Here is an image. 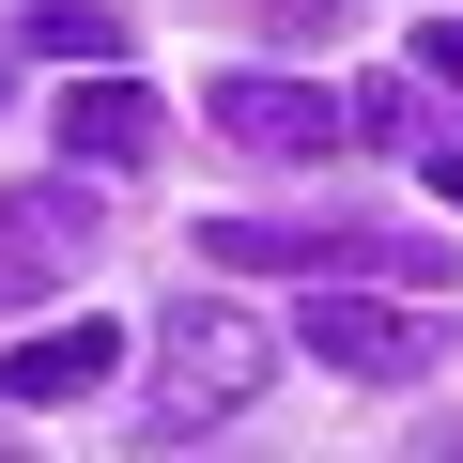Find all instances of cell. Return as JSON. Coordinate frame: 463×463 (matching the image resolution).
<instances>
[{
  "label": "cell",
  "instance_id": "obj_5",
  "mask_svg": "<svg viewBox=\"0 0 463 463\" xmlns=\"http://www.w3.org/2000/svg\"><path fill=\"white\" fill-rule=\"evenodd\" d=\"M124 371V325L109 309H78V325H32V340H0V402L16 417H47V402H93Z\"/></svg>",
  "mask_w": 463,
  "mask_h": 463
},
{
  "label": "cell",
  "instance_id": "obj_6",
  "mask_svg": "<svg viewBox=\"0 0 463 463\" xmlns=\"http://www.w3.org/2000/svg\"><path fill=\"white\" fill-rule=\"evenodd\" d=\"M47 124H62V170H93V185H109V170H155V139H170V124H155V93H139V78H109V62H93L78 93H47Z\"/></svg>",
  "mask_w": 463,
  "mask_h": 463
},
{
  "label": "cell",
  "instance_id": "obj_2",
  "mask_svg": "<svg viewBox=\"0 0 463 463\" xmlns=\"http://www.w3.org/2000/svg\"><path fill=\"white\" fill-rule=\"evenodd\" d=\"M216 263H263V279H417L432 248H386V232H340V216H201Z\"/></svg>",
  "mask_w": 463,
  "mask_h": 463
},
{
  "label": "cell",
  "instance_id": "obj_8",
  "mask_svg": "<svg viewBox=\"0 0 463 463\" xmlns=\"http://www.w3.org/2000/svg\"><path fill=\"white\" fill-rule=\"evenodd\" d=\"M340 139H371V155H417V93H402V78H355V93H340Z\"/></svg>",
  "mask_w": 463,
  "mask_h": 463
},
{
  "label": "cell",
  "instance_id": "obj_4",
  "mask_svg": "<svg viewBox=\"0 0 463 463\" xmlns=\"http://www.w3.org/2000/svg\"><path fill=\"white\" fill-rule=\"evenodd\" d=\"M201 109H216V139H232V155H263V170L355 155V139H340V93H325V78H216Z\"/></svg>",
  "mask_w": 463,
  "mask_h": 463
},
{
  "label": "cell",
  "instance_id": "obj_1",
  "mask_svg": "<svg viewBox=\"0 0 463 463\" xmlns=\"http://www.w3.org/2000/svg\"><path fill=\"white\" fill-rule=\"evenodd\" d=\"M263 371H279V340H263L248 309H170L155 417H170V432H201V417H232V402H263Z\"/></svg>",
  "mask_w": 463,
  "mask_h": 463
},
{
  "label": "cell",
  "instance_id": "obj_10",
  "mask_svg": "<svg viewBox=\"0 0 463 463\" xmlns=\"http://www.w3.org/2000/svg\"><path fill=\"white\" fill-rule=\"evenodd\" d=\"M417 78H448V93H463V16H432V32H417Z\"/></svg>",
  "mask_w": 463,
  "mask_h": 463
},
{
  "label": "cell",
  "instance_id": "obj_3",
  "mask_svg": "<svg viewBox=\"0 0 463 463\" xmlns=\"http://www.w3.org/2000/svg\"><path fill=\"white\" fill-rule=\"evenodd\" d=\"M93 170H47V185H0V309H32V294H62L78 263H93Z\"/></svg>",
  "mask_w": 463,
  "mask_h": 463
},
{
  "label": "cell",
  "instance_id": "obj_7",
  "mask_svg": "<svg viewBox=\"0 0 463 463\" xmlns=\"http://www.w3.org/2000/svg\"><path fill=\"white\" fill-rule=\"evenodd\" d=\"M294 340H309L325 371H355V386H402L432 325H417V309H386V294H309V325H294Z\"/></svg>",
  "mask_w": 463,
  "mask_h": 463
},
{
  "label": "cell",
  "instance_id": "obj_9",
  "mask_svg": "<svg viewBox=\"0 0 463 463\" xmlns=\"http://www.w3.org/2000/svg\"><path fill=\"white\" fill-rule=\"evenodd\" d=\"M32 47H47V62H109L124 16H93V0H32Z\"/></svg>",
  "mask_w": 463,
  "mask_h": 463
},
{
  "label": "cell",
  "instance_id": "obj_11",
  "mask_svg": "<svg viewBox=\"0 0 463 463\" xmlns=\"http://www.w3.org/2000/svg\"><path fill=\"white\" fill-rule=\"evenodd\" d=\"M432 201H448V216H463V139H432Z\"/></svg>",
  "mask_w": 463,
  "mask_h": 463
}]
</instances>
